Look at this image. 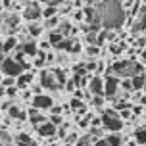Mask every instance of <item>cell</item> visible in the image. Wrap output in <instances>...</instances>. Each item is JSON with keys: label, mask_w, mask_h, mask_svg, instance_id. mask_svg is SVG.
I'll list each match as a JSON object with an SVG mask.
<instances>
[{"label": "cell", "mask_w": 146, "mask_h": 146, "mask_svg": "<svg viewBox=\"0 0 146 146\" xmlns=\"http://www.w3.org/2000/svg\"><path fill=\"white\" fill-rule=\"evenodd\" d=\"M92 146H110V144H108V142H106V139H104V137H102V139H98V140H96V142H94V144H92Z\"/></svg>", "instance_id": "32"}, {"label": "cell", "mask_w": 146, "mask_h": 146, "mask_svg": "<svg viewBox=\"0 0 146 146\" xmlns=\"http://www.w3.org/2000/svg\"><path fill=\"white\" fill-rule=\"evenodd\" d=\"M2 79H4V75H2V71H0V85H2Z\"/></svg>", "instance_id": "35"}, {"label": "cell", "mask_w": 146, "mask_h": 146, "mask_svg": "<svg viewBox=\"0 0 146 146\" xmlns=\"http://www.w3.org/2000/svg\"><path fill=\"white\" fill-rule=\"evenodd\" d=\"M87 56H98L100 54V46H87Z\"/></svg>", "instance_id": "26"}, {"label": "cell", "mask_w": 146, "mask_h": 146, "mask_svg": "<svg viewBox=\"0 0 146 146\" xmlns=\"http://www.w3.org/2000/svg\"><path fill=\"white\" fill-rule=\"evenodd\" d=\"M96 140H98V139H94V137H92L90 133H87V135H81L75 146H92V144L96 142Z\"/></svg>", "instance_id": "19"}, {"label": "cell", "mask_w": 146, "mask_h": 146, "mask_svg": "<svg viewBox=\"0 0 146 146\" xmlns=\"http://www.w3.org/2000/svg\"><path fill=\"white\" fill-rule=\"evenodd\" d=\"M96 23L106 29H117L125 21V10L119 0H96Z\"/></svg>", "instance_id": "1"}, {"label": "cell", "mask_w": 146, "mask_h": 146, "mask_svg": "<svg viewBox=\"0 0 146 146\" xmlns=\"http://www.w3.org/2000/svg\"><path fill=\"white\" fill-rule=\"evenodd\" d=\"M119 83L121 79H117L115 75H108L104 79V98H115L119 92Z\"/></svg>", "instance_id": "7"}, {"label": "cell", "mask_w": 146, "mask_h": 146, "mask_svg": "<svg viewBox=\"0 0 146 146\" xmlns=\"http://www.w3.org/2000/svg\"><path fill=\"white\" fill-rule=\"evenodd\" d=\"M36 131H38L40 137H54L56 131H58V127H56V125H52L50 121H46V123L38 125V127H36Z\"/></svg>", "instance_id": "13"}, {"label": "cell", "mask_w": 146, "mask_h": 146, "mask_svg": "<svg viewBox=\"0 0 146 146\" xmlns=\"http://www.w3.org/2000/svg\"><path fill=\"white\" fill-rule=\"evenodd\" d=\"M0 146H6V144H0Z\"/></svg>", "instance_id": "39"}, {"label": "cell", "mask_w": 146, "mask_h": 146, "mask_svg": "<svg viewBox=\"0 0 146 146\" xmlns=\"http://www.w3.org/2000/svg\"><path fill=\"white\" fill-rule=\"evenodd\" d=\"M6 96H10V98H15V96H19V88H17V87H10V88H6Z\"/></svg>", "instance_id": "27"}, {"label": "cell", "mask_w": 146, "mask_h": 146, "mask_svg": "<svg viewBox=\"0 0 146 146\" xmlns=\"http://www.w3.org/2000/svg\"><path fill=\"white\" fill-rule=\"evenodd\" d=\"M23 19H27L29 23H36V19H40L42 17V8H40V2L35 0V2H31V4H25L23 8Z\"/></svg>", "instance_id": "5"}, {"label": "cell", "mask_w": 146, "mask_h": 146, "mask_svg": "<svg viewBox=\"0 0 146 146\" xmlns=\"http://www.w3.org/2000/svg\"><path fill=\"white\" fill-rule=\"evenodd\" d=\"M33 81H35V75L31 71H23L17 79H15V87L19 88V90H23V88H29L31 85H33Z\"/></svg>", "instance_id": "10"}, {"label": "cell", "mask_w": 146, "mask_h": 146, "mask_svg": "<svg viewBox=\"0 0 146 146\" xmlns=\"http://www.w3.org/2000/svg\"><path fill=\"white\" fill-rule=\"evenodd\" d=\"M14 140H15L14 142L15 146H36L35 139H33L31 135H27V133H17Z\"/></svg>", "instance_id": "11"}, {"label": "cell", "mask_w": 146, "mask_h": 146, "mask_svg": "<svg viewBox=\"0 0 146 146\" xmlns=\"http://www.w3.org/2000/svg\"><path fill=\"white\" fill-rule=\"evenodd\" d=\"M31 106L35 110H38V111H50L52 106H54V98H52L50 94H36L33 96V100H31Z\"/></svg>", "instance_id": "6"}, {"label": "cell", "mask_w": 146, "mask_h": 146, "mask_svg": "<svg viewBox=\"0 0 146 146\" xmlns=\"http://www.w3.org/2000/svg\"><path fill=\"white\" fill-rule=\"evenodd\" d=\"M131 83H133V90H142V88H144V83H146V73L135 75L131 79Z\"/></svg>", "instance_id": "17"}, {"label": "cell", "mask_w": 146, "mask_h": 146, "mask_svg": "<svg viewBox=\"0 0 146 146\" xmlns=\"http://www.w3.org/2000/svg\"><path fill=\"white\" fill-rule=\"evenodd\" d=\"M69 108L73 110V111H77V113H85V111H87V106H85V102H83V100H81V98H75V96H73L71 98V102H69Z\"/></svg>", "instance_id": "16"}, {"label": "cell", "mask_w": 146, "mask_h": 146, "mask_svg": "<svg viewBox=\"0 0 146 146\" xmlns=\"http://www.w3.org/2000/svg\"><path fill=\"white\" fill-rule=\"evenodd\" d=\"M90 102H92V106H104V96H92Z\"/></svg>", "instance_id": "30"}, {"label": "cell", "mask_w": 146, "mask_h": 146, "mask_svg": "<svg viewBox=\"0 0 146 146\" xmlns=\"http://www.w3.org/2000/svg\"><path fill=\"white\" fill-rule=\"evenodd\" d=\"M0 71H2L4 77H15V79H17L25 69H23V66L17 60H14L12 56H6V60L0 64Z\"/></svg>", "instance_id": "4"}, {"label": "cell", "mask_w": 146, "mask_h": 146, "mask_svg": "<svg viewBox=\"0 0 146 146\" xmlns=\"http://www.w3.org/2000/svg\"><path fill=\"white\" fill-rule=\"evenodd\" d=\"M38 85H40L42 88H48V90H56V88L60 87L56 77H54V73L46 71V69H42L40 75H38Z\"/></svg>", "instance_id": "8"}, {"label": "cell", "mask_w": 146, "mask_h": 146, "mask_svg": "<svg viewBox=\"0 0 146 146\" xmlns=\"http://www.w3.org/2000/svg\"><path fill=\"white\" fill-rule=\"evenodd\" d=\"M144 115H146V108H144Z\"/></svg>", "instance_id": "37"}, {"label": "cell", "mask_w": 146, "mask_h": 146, "mask_svg": "<svg viewBox=\"0 0 146 146\" xmlns=\"http://www.w3.org/2000/svg\"><path fill=\"white\" fill-rule=\"evenodd\" d=\"M125 48V44H111L110 46V50H111V54H121Z\"/></svg>", "instance_id": "28"}, {"label": "cell", "mask_w": 146, "mask_h": 146, "mask_svg": "<svg viewBox=\"0 0 146 146\" xmlns=\"http://www.w3.org/2000/svg\"><path fill=\"white\" fill-rule=\"evenodd\" d=\"M87 92L90 96H104V79L98 75H92V79L88 81Z\"/></svg>", "instance_id": "9"}, {"label": "cell", "mask_w": 146, "mask_h": 146, "mask_svg": "<svg viewBox=\"0 0 146 146\" xmlns=\"http://www.w3.org/2000/svg\"><path fill=\"white\" fill-rule=\"evenodd\" d=\"M19 96H21L23 100H33V96H35V94L31 92L29 88H23V90H19Z\"/></svg>", "instance_id": "25"}, {"label": "cell", "mask_w": 146, "mask_h": 146, "mask_svg": "<svg viewBox=\"0 0 146 146\" xmlns=\"http://www.w3.org/2000/svg\"><path fill=\"white\" fill-rule=\"evenodd\" d=\"M4 96H6V88L0 85V98H4Z\"/></svg>", "instance_id": "33"}, {"label": "cell", "mask_w": 146, "mask_h": 146, "mask_svg": "<svg viewBox=\"0 0 146 146\" xmlns=\"http://www.w3.org/2000/svg\"><path fill=\"white\" fill-rule=\"evenodd\" d=\"M104 139H106V142H108L110 146H121V142H123V139H121L119 133H110V135H106Z\"/></svg>", "instance_id": "20"}, {"label": "cell", "mask_w": 146, "mask_h": 146, "mask_svg": "<svg viewBox=\"0 0 146 146\" xmlns=\"http://www.w3.org/2000/svg\"><path fill=\"white\" fill-rule=\"evenodd\" d=\"M100 119H102V127L110 133H121V129L125 125V121L119 117V113L115 110H106L100 115Z\"/></svg>", "instance_id": "3"}, {"label": "cell", "mask_w": 146, "mask_h": 146, "mask_svg": "<svg viewBox=\"0 0 146 146\" xmlns=\"http://www.w3.org/2000/svg\"><path fill=\"white\" fill-rule=\"evenodd\" d=\"M144 8H146V0H144Z\"/></svg>", "instance_id": "38"}, {"label": "cell", "mask_w": 146, "mask_h": 146, "mask_svg": "<svg viewBox=\"0 0 146 146\" xmlns=\"http://www.w3.org/2000/svg\"><path fill=\"white\" fill-rule=\"evenodd\" d=\"M73 21H77V23L85 21V12H83V10H75V12H73Z\"/></svg>", "instance_id": "24"}, {"label": "cell", "mask_w": 146, "mask_h": 146, "mask_svg": "<svg viewBox=\"0 0 146 146\" xmlns=\"http://www.w3.org/2000/svg\"><path fill=\"white\" fill-rule=\"evenodd\" d=\"M10 146H15V144H10Z\"/></svg>", "instance_id": "40"}, {"label": "cell", "mask_w": 146, "mask_h": 146, "mask_svg": "<svg viewBox=\"0 0 146 146\" xmlns=\"http://www.w3.org/2000/svg\"><path fill=\"white\" fill-rule=\"evenodd\" d=\"M2 87L4 88L15 87V77H4V79H2Z\"/></svg>", "instance_id": "23"}, {"label": "cell", "mask_w": 146, "mask_h": 146, "mask_svg": "<svg viewBox=\"0 0 146 146\" xmlns=\"http://www.w3.org/2000/svg\"><path fill=\"white\" fill-rule=\"evenodd\" d=\"M48 121H50L52 125H56V127H60V125H62V115H52L50 119H48Z\"/></svg>", "instance_id": "31"}, {"label": "cell", "mask_w": 146, "mask_h": 146, "mask_svg": "<svg viewBox=\"0 0 146 146\" xmlns=\"http://www.w3.org/2000/svg\"><path fill=\"white\" fill-rule=\"evenodd\" d=\"M19 48H21V52L25 56H33V58L36 56V52H38V46L35 44V40H23L19 44Z\"/></svg>", "instance_id": "12"}, {"label": "cell", "mask_w": 146, "mask_h": 146, "mask_svg": "<svg viewBox=\"0 0 146 146\" xmlns=\"http://www.w3.org/2000/svg\"><path fill=\"white\" fill-rule=\"evenodd\" d=\"M133 139H135V144L144 146L146 144V129H144V127L137 129V131H135V135H133Z\"/></svg>", "instance_id": "18"}, {"label": "cell", "mask_w": 146, "mask_h": 146, "mask_svg": "<svg viewBox=\"0 0 146 146\" xmlns=\"http://www.w3.org/2000/svg\"><path fill=\"white\" fill-rule=\"evenodd\" d=\"M58 15V8L56 6H44L42 8V19H50Z\"/></svg>", "instance_id": "21"}, {"label": "cell", "mask_w": 146, "mask_h": 146, "mask_svg": "<svg viewBox=\"0 0 146 146\" xmlns=\"http://www.w3.org/2000/svg\"><path fill=\"white\" fill-rule=\"evenodd\" d=\"M133 31H146V8H142L139 12V15H137V21H135V27H133Z\"/></svg>", "instance_id": "15"}, {"label": "cell", "mask_w": 146, "mask_h": 146, "mask_svg": "<svg viewBox=\"0 0 146 146\" xmlns=\"http://www.w3.org/2000/svg\"><path fill=\"white\" fill-rule=\"evenodd\" d=\"M142 90H146V83H144V88H142Z\"/></svg>", "instance_id": "36"}, {"label": "cell", "mask_w": 146, "mask_h": 146, "mask_svg": "<svg viewBox=\"0 0 146 146\" xmlns=\"http://www.w3.org/2000/svg\"><path fill=\"white\" fill-rule=\"evenodd\" d=\"M111 73L117 79H133L135 75L142 73V67L133 60H121V62H115L111 66Z\"/></svg>", "instance_id": "2"}, {"label": "cell", "mask_w": 146, "mask_h": 146, "mask_svg": "<svg viewBox=\"0 0 146 146\" xmlns=\"http://www.w3.org/2000/svg\"><path fill=\"white\" fill-rule=\"evenodd\" d=\"M46 40H48V42H50L52 46H56V48H58L60 44L66 40V36L62 35V33H60L58 29H54V31H48V38H46Z\"/></svg>", "instance_id": "14"}, {"label": "cell", "mask_w": 146, "mask_h": 146, "mask_svg": "<svg viewBox=\"0 0 146 146\" xmlns=\"http://www.w3.org/2000/svg\"><path fill=\"white\" fill-rule=\"evenodd\" d=\"M144 146H146V144H144Z\"/></svg>", "instance_id": "41"}, {"label": "cell", "mask_w": 146, "mask_h": 146, "mask_svg": "<svg viewBox=\"0 0 146 146\" xmlns=\"http://www.w3.org/2000/svg\"><path fill=\"white\" fill-rule=\"evenodd\" d=\"M27 31H29V36H31V38H35V36H38L40 33H42V25H38V23H31Z\"/></svg>", "instance_id": "22"}, {"label": "cell", "mask_w": 146, "mask_h": 146, "mask_svg": "<svg viewBox=\"0 0 146 146\" xmlns=\"http://www.w3.org/2000/svg\"><path fill=\"white\" fill-rule=\"evenodd\" d=\"M64 87H66V90H69V92H75V90H77V87H75V83H73L71 77L66 81V85H64Z\"/></svg>", "instance_id": "29"}, {"label": "cell", "mask_w": 146, "mask_h": 146, "mask_svg": "<svg viewBox=\"0 0 146 146\" xmlns=\"http://www.w3.org/2000/svg\"><path fill=\"white\" fill-rule=\"evenodd\" d=\"M38 2H42L44 6H48V4H50V0H38Z\"/></svg>", "instance_id": "34"}]
</instances>
